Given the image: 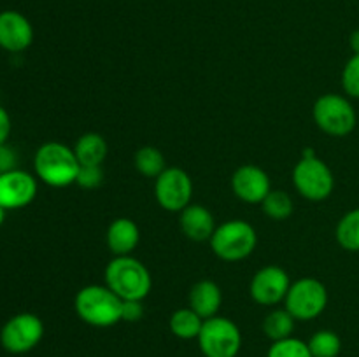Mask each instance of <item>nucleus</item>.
I'll return each instance as SVG.
<instances>
[{
	"label": "nucleus",
	"mask_w": 359,
	"mask_h": 357,
	"mask_svg": "<svg viewBox=\"0 0 359 357\" xmlns=\"http://www.w3.org/2000/svg\"><path fill=\"white\" fill-rule=\"evenodd\" d=\"M34 42V27L18 10L0 13V48L9 52H21Z\"/></svg>",
	"instance_id": "14"
},
{
	"label": "nucleus",
	"mask_w": 359,
	"mask_h": 357,
	"mask_svg": "<svg viewBox=\"0 0 359 357\" xmlns=\"http://www.w3.org/2000/svg\"><path fill=\"white\" fill-rule=\"evenodd\" d=\"M223 303V294L219 286L212 280H200L189 290V308L205 318L216 317Z\"/></svg>",
	"instance_id": "16"
},
{
	"label": "nucleus",
	"mask_w": 359,
	"mask_h": 357,
	"mask_svg": "<svg viewBox=\"0 0 359 357\" xmlns=\"http://www.w3.org/2000/svg\"><path fill=\"white\" fill-rule=\"evenodd\" d=\"M349 44H351V49H353L354 55H359V28L351 34Z\"/></svg>",
	"instance_id": "31"
},
{
	"label": "nucleus",
	"mask_w": 359,
	"mask_h": 357,
	"mask_svg": "<svg viewBox=\"0 0 359 357\" xmlns=\"http://www.w3.org/2000/svg\"><path fill=\"white\" fill-rule=\"evenodd\" d=\"M337 241L349 252H359V209L347 212L337 224Z\"/></svg>",
	"instance_id": "22"
},
{
	"label": "nucleus",
	"mask_w": 359,
	"mask_h": 357,
	"mask_svg": "<svg viewBox=\"0 0 359 357\" xmlns=\"http://www.w3.org/2000/svg\"><path fill=\"white\" fill-rule=\"evenodd\" d=\"M291 282L290 275L279 266H265L251 280V296L256 303L273 307L286 298Z\"/></svg>",
	"instance_id": "12"
},
{
	"label": "nucleus",
	"mask_w": 359,
	"mask_h": 357,
	"mask_svg": "<svg viewBox=\"0 0 359 357\" xmlns=\"http://www.w3.org/2000/svg\"><path fill=\"white\" fill-rule=\"evenodd\" d=\"M135 168L144 175V177L156 178L167 170V164H165V156L161 154L160 149L153 146L140 147L135 153Z\"/></svg>",
	"instance_id": "21"
},
{
	"label": "nucleus",
	"mask_w": 359,
	"mask_h": 357,
	"mask_svg": "<svg viewBox=\"0 0 359 357\" xmlns=\"http://www.w3.org/2000/svg\"><path fill=\"white\" fill-rule=\"evenodd\" d=\"M104 181V172L100 167H83L81 164L79 174H77L76 184L84 189H95Z\"/></svg>",
	"instance_id": "27"
},
{
	"label": "nucleus",
	"mask_w": 359,
	"mask_h": 357,
	"mask_svg": "<svg viewBox=\"0 0 359 357\" xmlns=\"http://www.w3.org/2000/svg\"><path fill=\"white\" fill-rule=\"evenodd\" d=\"M18 164V154L13 147L2 144L0 146V174H6V172L16 170Z\"/></svg>",
	"instance_id": "29"
},
{
	"label": "nucleus",
	"mask_w": 359,
	"mask_h": 357,
	"mask_svg": "<svg viewBox=\"0 0 359 357\" xmlns=\"http://www.w3.org/2000/svg\"><path fill=\"white\" fill-rule=\"evenodd\" d=\"M262 209L270 219L284 220L293 214V200L286 191H270L262 202Z\"/></svg>",
	"instance_id": "24"
},
{
	"label": "nucleus",
	"mask_w": 359,
	"mask_h": 357,
	"mask_svg": "<svg viewBox=\"0 0 359 357\" xmlns=\"http://www.w3.org/2000/svg\"><path fill=\"white\" fill-rule=\"evenodd\" d=\"M140 240V230L128 217H119L107 230V245L116 255H130Z\"/></svg>",
	"instance_id": "17"
},
{
	"label": "nucleus",
	"mask_w": 359,
	"mask_h": 357,
	"mask_svg": "<svg viewBox=\"0 0 359 357\" xmlns=\"http://www.w3.org/2000/svg\"><path fill=\"white\" fill-rule=\"evenodd\" d=\"M4 219H6V209H4V206H0V226L4 224Z\"/></svg>",
	"instance_id": "32"
},
{
	"label": "nucleus",
	"mask_w": 359,
	"mask_h": 357,
	"mask_svg": "<svg viewBox=\"0 0 359 357\" xmlns=\"http://www.w3.org/2000/svg\"><path fill=\"white\" fill-rule=\"evenodd\" d=\"M231 189L245 203H262L272 191L269 174L256 164H242L237 168L231 177Z\"/></svg>",
	"instance_id": "13"
},
{
	"label": "nucleus",
	"mask_w": 359,
	"mask_h": 357,
	"mask_svg": "<svg viewBox=\"0 0 359 357\" xmlns=\"http://www.w3.org/2000/svg\"><path fill=\"white\" fill-rule=\"evenodd\" d=\"M314 121L326 135L346 136L356 128L358 115L347 98L335 93L319 97L314 104Z\"/></svg>",
	"instance_id": "7"
},
{
	"label": "nucleus",
	"mask_w": 359,
	"mask_h": 357,
	"mask_svg": "<svg viewBox=\"0 0 359 357\" xmlns=\"http://www.w3.org/2000/svg\"><path fill=\"white\" fill-rule=\"evenodd\" d=\"M200 350L205 357H237L242 346L238 326L226 317H210L203 321L198 335Z\"/></svg>",
	"instance_id": "6"
},
{
	"label": "nucleus",
	"mask_w": 359,
	"mask_h": 357,
	"mask_svg": "<svg viewBox=\"0 0 359 357\" xmlns=\"http://www.w3.org/2000/svg\"><path fill=\"white\" fill-rule=\"evenodd\" d=\"M309 349H311L312 357H339L342 342L337 332L323 329L312 335V338L309 340Z\"/></svg>",
	"instance_id": "23"
},
{
	"label": "nucleus",
	"mask_w": 359,
	"mask_h": 357,
	"mask_svg": "<svg viewBox=\"0 0 359 357\" xmlns=\"http://www.w3.org/2000/svg\"><path fill=\"white\" fill-rule=\"evenodd\" d=\"M181 230L189 240L193 241H205L210 240L214 230V217L209 210L198 203H189L184 210L181 212Z\"/></svg>",
	"instance_id": "15"
},
{
	"label": "nucleus",
	"mask_w": 359,
	"mask_h": 357,
	"mask_svg": "<svg viewBox=\"0 0 359 357\" xmlns=\"http://www.w3.org/2000/svg\"><path fill=\"white\" fill-rule=\"evenodd\" d=\"M37 196V181L23 170H11L0 174V206L6 210L23 209Z\"/></svg>",
	"instance_id": "11"
},
{
	"label": "nucleus",
	"mask_w": 359,
	"mask_h": 357,
	"mask_svg": "<svg viewBox=\"0 0 359 357\" xmlns=\"http://www.w3.org/2000/svg\"><path fill=\"white\" fill-rule=\"evenodd\" d=\"M107 142L98 133H84L76 142L74 153L83 167H100L107 158Z\"/></svg>",
	"instance_id": "18"
},
{
	"label": "nucleus",
	"mask_w": 359,
	"mask_h": 357,
	"mask_svg": "<svg viewBox=\"0 0 359 357\" xmlns=\"http://www.w3.org/2000/svg\"><path fill=\"white\" fill-rule=\"evenodd\" d=\"M77 317L95 328H111L121 321L123 300L107 286H86L76 294Z\"/></svg>",
	"instance_id": "3"
},
{
	"label": "nucleus",
	"mask_w": 359,
	"mask_h": 357,
	"mask_svg": "<svg viewBox=\"0 0 359 357\" xmlns=\"http://www.w3.org/2000/svg\"><path fill=\"white\" fill-rule=\"evenodd\" d=\"M105 286L123 301H142L153 287L151 273L132 255H116L105 268Z\"/></svg>",
	"instance_id": "2"
},
{
	"label": "nucleus",
	"mask_w": 359,
	"mask_h": 357,
	"mask_svg": "<svg viewBox=\"0 0 359 357\" xmlns=\"http://www.w3.org/2000/svg\"><path fill=\"white\" fill-rule=\"evenodd\" d=\"M266 357H312V354L309 349V343L290 336L286 340L272 342Z\"/></svg>",
	"instance_id": "25"
},
{
	"label": "nucleus",
	"mask_w": 359,
	"mask_h": 357,
	"mask_svg": "<svg viewBox=\"0 0 359 357\" xmlns=\"http://www.w3.org/2000/svg\"><path fill=\"white\" fill-rule=\"evenodd\" d=\"M342 86L349 97L359 98V55H353L344 66Z\"/></svg>",
	"instance_id": "26"
},
{
	"label": "nucleus",
	"mask_w": 359,
	"mask_h": 357,
	"mask_svg": "<svg viewBox=\"0 0 359 357\" xmlns=\"http://www.w3.org/2000/svg\"><path fill=\"white\" fill-rule=\"evenodd\" d=\"M154 195L161 209L168 212H182L191 203V177L181 168H167L160 177H156Z\"/></svg>",
	"instance_id": "10"
},
{
	"label": "nucleus",
	"mask_w": 359,
	"mask_h": 357,
	"mask_svg": "<svg viewBox=\"0 0 359 357\" xmlns=\"http://www.w3.org/2000/svg\"><path fill=\"white\" fill-rule=\"evenodd\" d=\"M168 326H170L172 335L177 336V338L193 340L198 338L200 331H202L203 318L196 312H193L191 308H181V310H175L172 314Z\"/></svg>",
	"instance_id": "19"
},
{
	"label": "nucleus",
	"mask_w": 359,
	"mask_h": 357,
	"mask_svg": "<svg viewBox=\"0 0 359 357\" xmlns=\"http://www.w3.org/2000/svg\"><path fill=\"white\" fill-rule=\"evenodd\" d=\"M258 244L256 230L242 219H231L217 226L210 237L214 254L228 262L241 261L252 254Z\"/></svg>",
	"instance_id": "5"
},
{
	"label": "nucleus",
	"mask_w": 359,
	"mask_h": 357,
	"mask_svg": "<svg viewBox=\"0 0 359 357\" xmlns=\"http://www.w3.org/2000/svg\"><path fill=\"white\" fill-rule=\"evenodd\" d=\"M11 133V118L4 107H0V146L7 142Z\"/></svg>",
	"instance_id": "30"
},
{
	"label": "nucleus",
	"mask_w": 359,
	"mask_h": 357,
	"mask_svg": "<svg viewBox=\"0 0 359 357\" xmlns=\"http://www.w3.org/2000/svg\"><path fill=\"white\" fill-rule=\"evenodd\" d=\"M284 303L294 321H312L325 312L328 304V290L319 280L300 279L291 284Z\"/></svg>",
	"instance_id": "8"
},
{
	"label": "nucleus",
	"mask_w": 359,
	"mask_h": 357,
	"mask_svg": "<svg viewBox=\"0 0 359 357\" xmlns=\"http://www.w3.org/2000/svg\"><path fill=\"white\" fill-rule=\"evenodd\" d=\"M293 182L297 191L311 202H323L335 188V177L323 160H319L314 149H305L302 160L293 170Z\"/></svg>",
	"instance_id": "4"
},
{
	"label": "nucleus",
	"mask_w": 359,
	"mask_h": 357,
	"mask_svg": "<svg viewBox=\"0 0 359 357\" xmlns=\"http://www.w3.org/2000/svg\"><path fill=\"white\" fill-rule=\"evenodd\" d=\"M144 317V307L142 301H123V310H121V321L126 322H137Z\"/></svg>",
	"instance_id": "28"
},
{
	"label": "nucleus",
	"mask_w": 359,
	"mask_h": 357,
	"mask_svg": "<svg viewBox=\"0 0 359 357\" xmlns=\"http://www.w3.org/2000/svg\"><path fill=\"white\" fill-rule=\"evenodd\" d=\"M44 336V324L35 314H18L4 324L0 343L11 354H27L39 345Z\"/></svg>",
	"instance_id": "9"
},
{
	"label": "nucleus",
	"mask_w": 359,
	"mask_h": 357,
	"mask_svg": "<svg viewBox=\"0 0 359 357\" xmlns=\"http://www.w3.org/2000/svg\"><path fill=\"white\" fill-rule=\"evenodd\" d=\"M34 168L44 184L51 188H67L76 184L81 163L74 149L60 142H48L35 153Z\"/></svg>",
	"instance_id": "1"
},
{
	"label": "nucleus",
	"mask_w": 359,
	"mask_h": 357,
	"mask_svg": "<svg viewBox=\"0 0 359 357\" xmlns=\"http://www.w3.org/2000/svg\"><path fill=\"white\" fill-rule=\"evenodd\" d=\"M294 329V317L290 312L284 310H273L263 321V332L266 338L272 342H279V340H286L293 335Z\"/></svg>",
	"instance_id": "20"
}]
</instances>
